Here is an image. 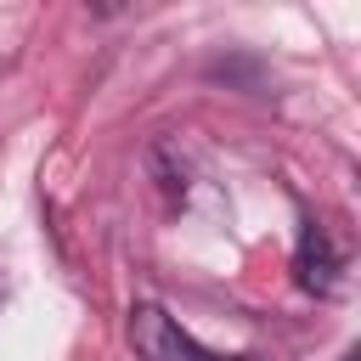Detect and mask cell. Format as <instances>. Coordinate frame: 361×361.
I'll return each instance as SVG.
<instances>
[{
	"label": "cell",
	"instance_id": "6da1fadb",
	"mask_svg": "<svg viewBox=\"0 0 361 361\" xmlns=\"http://www.w3.org/2000/svg\"><path fill=\"white\" fill-rule=\"evenodd\" d=\"M130 344H135L141 361H259V355H220V350L197 344V338H192L164 305H152V299H141V305L130 310Z\"/></svg>",
	"mask_w": 361,
	"mask_h": 361
},
{
	"label": "cell",
	"instance_id": "7a4b0ae2",
	"mask_svg": "<svg viewBox=\"0 0 361 361\" xmlns=\"http://www.w3.org/2000/svg\"><path fill=\"white\" fill-rule=\"evenodd\" d=\"M293 276H299L305 293H333V288H338V254H333V237H327L322 226H305V231H299Z\"/></svg>",
	"mask_w": 361,
	"mask_h": 361
},
{
	"label": "cell",
	"instance_id": "3957f363",
	"mask_svg": "<svg viewBox=\"0 0 361 361\" xmlns=\"http://www.w3.org/2000/svg\"><path fill=\"white\" fill-rule=\"evenodd\" d=\"M338 361H361V355H355V350H344V355H338Z\"/></svg>",
	"mask_w": 361,
	"mask_h": 361
}]
</instances>
